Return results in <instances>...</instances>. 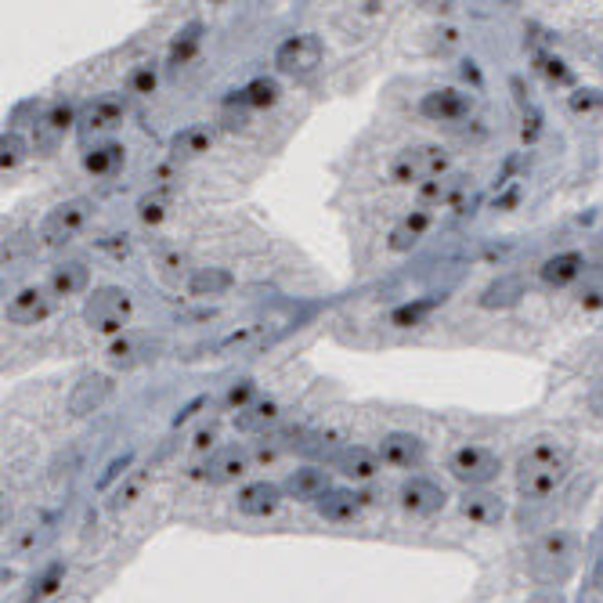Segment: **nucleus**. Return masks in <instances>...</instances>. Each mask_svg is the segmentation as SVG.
<instances>
[{
  "label": "nucleus",
  "mask_w": 603,
  "mask_h": 603,
  "mask_svg": "<svg viewBox=\"0 0 603 603\" xmlns=\"http://www.w3.org/2000/svg\"><path fill=\"white\" fill-rule=\"evenodd\" d=\"M430 228H434V213H430V210H409L405 218L391 228V235H386V250H391V253H412L426 239Z\"/></svg>",
  "instance_id": "obj_22"
},
{
  "label": "nucleus",
  "mask_w": 603,
  "mask_h": 603,
  "mask_svg": "<svg viewBox=\"0 0 603 603\" xmlns=\"http://www.w3.org/2000/svg\"><path fill=\"white\" fill-rule=\"evenodd\" d=\"M134 319V297L123 285H98L83 300V322L98 336H123Z\"/></svg>",
  "instance_id": "obj_4"
},
{
  "label": "nucleus",
  "mask_w": 603,
  "mask_h": 603,
  "mask_svg": "<svg viewBox=\"0 0 603 603\" xmlns=\"http://www.w3.org/2000/svg\"><path fill=\"white\" fill-rule=\"evenodd\" d=\"M567 478H571V452L560 438L542 434L516 455V466H513L516 495L531 502V506L550 502L560 488L567 484Z\"/></svg>",
  "instance_id": "obj_1"
},
{
  "label": "nucleus",
  "mask_w": 603,
  "mask_h": 603,
  "mask_svg": "<svg viewBox=\"0 0 603 603\" xmlns=\"http://www.w3.org/2000/svg\"><path fill=\"white\" fill-rule=\"evenodd\" d=\"M155 351H160V340H152L145 333H123L109 343V362L123 365V369H134L141 362H152Z\"/></svg>",
  "instance_id": "obj_25"
},
{
  "label": "nucleus",
  "mask_w": 603,
  "mask_h": 603,
  "mask_svg": "<svg viewBox=\"0 0 603 603\" xmlns=\"http://www.w3.org/2000/svg\"><path fill=\"white\" fill-rule=\"evenodd\" d=\"M141 495V481H127V484H120L117 492H112V499H109V510L112 513H120V510H127V506H134V499Z\"/></svg>",
  "instance_id": "obj_40"
},
{
  "label": "nucleus",
  "mask_w": 603,
  "mask_h": 603,
  "mask_svg": "<svg viewBox=\"0 0 603 603\" xmlns=\"http://www.w3.org/2000/svg\"><path fill=\"white\" fill-rule=\"evenodd\" d=\"M8 322L11 325H37L44 322L51 314V293L40 290V285H26V290H19L16 297L8 300Z\"/></svg>",
  "instance_id": "obj_21"
},
{
  "label": "nucleus",
  "mask_w": 603,
  "mask_h": 603,
  "mask_svg": "<svg viewBox=\"0 0 603 603\" xmlns=\"http://www.w3.org/2000/svg\"><path fill=\"white\" fill-rule=\"evenodd\" d=\"M333 470L343 473V478L354 481V484H372L380 478L383 463H380L376 452L365 449V444H348V449H340L333 455Z\"/></svg>",
  "instance_id": "obj_20"
},
{
  "label": "nucleus",
  "mask_w": 603,
  "mask_h": 603,
  "mask_svg": "<svg viewBox=\"0 0 603 603\" xmlns=\"http://www.w3.org/2000/svg\"><path fill=\"white\" fill-rule=\"evenodd\" d=\"M131 463H134V455H131V452H127V455H120V459H112V463H109V473H105L102 481H98V488H109V484L117 481V478H123V473H127V466H131Z\"/></svg>",
  "instance_id": "obj_42"
},
{
  "label": "nucleus",
  "mask_w": 603,
  "mask_h": 603,
  "mask_svg": "<svg viewBox=\"0 0 603 603\" xmlns=\"http://www.w3.org/2000/svg\"><path fill=\"white\" fill-rule=\"evenodd\" d=\"M582 564V539L571 527H550L542 531L527 553V571L542 589H560L574 579Z\"/></svg>",
  "instance_id": "obj_2"
},
{
  "label": "nucleus",
  "mask_w": 603,
  "mask_h": 603,
  "mask_svg": "<svg viewBox=\"0 0 603 603\" xmlns=\"http://www.w3.org/2000/svg\"><path fill=\"white\" fill-rule=\"evenodd\" d=\"M30 603H40V600H30Z\"/></svg>",
  "instance_id": "obj_44"
},
{
  "label": "nucleus",
  "mask_w": 603,
  "mask_h": 603,
  "mask_svg": "<svg viewBox=\"0 0 603 603\" xmlns=\"http://www.w3.org/2000/svg\"><path fill=\"white\" fill-rule=\"evenodd\" d=\"M420 112L434 123H459L473 112V94L459 91V88H438V91L423 94Z\"/></svg>",
  "instance_id": "obj_15"
},
{
  "label": "nucleus",
  "mask_w": 603,
  "mask_h": 603,
  "mask_svg": "<svg viewBox=\"0 0 603 603\" xmlns=\"http://www.w3.org/2000/svg\"><path fill=\"white\" fill-rule=\"evenodd\" d=\"M170 210V192H149L145 199L138 203V218L145 224H160Z\"/></svg>",
  "instance_id": "obj_39"
},
{
  "label": "nucleus",
  "mask_w": 603,
  "mask_h": 603,
  "mask_svg": "<svg viewBox=\"0 0 603 603\" xmlns=\"http://www.w3.org/2000/svg\"><path fill=\"white\" fill-rule=\"evenodd\" d=\"M250 470H253V452L242 449V444H224V449H218L207 459L203 478L210 484H239Z\"/></svg>",
  "instance_id": "obj_13"
},
{
  "label": "nucleus",
  "mask_w": 603,
  "mask_h": 603,
  "mask_svg": "<svg viewBox=\"0 0 603 603\" xmlns=\"http://www.w3.org/2000/svg\"><path fill=\"white\" fill-rule=\"evenodd\" d=\"M127 163V149L120 141H98L94 149L83 152V170H88L91 178L105 181V178H117Z\"/></svg>",
  "instance_id": "obj_27"
},
{
  "label": "nucleus",
  "mask_w": 603,
  "mask_h": 603,
  "mask_svg": "<svg viewBox=\"0 0 603 603\" xmlns=\"http://www.w3.org/2000/svg\"><path fill=\"white\" fill-rule=\"evenodd\" d=\"M279 98H282V88L275 77H257L232 98V102L242 109H271V105H279Z\"/></svg>",
  "instance_id": "obj_28"
},
{
  "label": "nucleus",
  "mask_w": 603,
  "mask_h": 603,
  "mask_svg": "<svg viewBox=\"0 0 603 603\" xmlns=\"http://www.w3.org/2000/svg\"><path fill=\"white\" fill-rule=\"evenodd\" d=\"M77 120H80V109L73 105V102H54L44 117H40L37 123H33V141L30 145L37 149V152H54L66 141V134L73 131L77 127Z\"/></svg>",
  "instance_id": "obj_10"
},
{
  "label": "nucleus",
  "mask_w": 603,
  "mask_h": 603,
  "mask_svg": "<svg viewBox=\"0 0 603 603\" xmlns=\"http://www.w3.org/2000/svg\"><path fill=\"white\" fill-rule=\"evenodd\" d=\"M123 120H127V102H123V98L120 94H98V98H91V102L80 105L77 134L83 141L94 138V145H98V138H109L112 131H120Z\"/></svg>",
  "instance_id": "obj_7"
},
{
  "label": "nucleus",
  "mask_w": 603,
  "mask_h": 603,
  "mask_svg": "<svg viewBox=\"0 0 603 603\" xmlns=\"http://www.w3.org/2000/svg\"><path fill=\"white\" fill-rule=\"evenodd\" d=\"M527 603H567V596H564V589H539Z\"/></svg>",
  "instance_id": "obj_43"
},
{
  "label": "nucleus",
  "mask_w": 603,
  "mask_h": 603,
  "mask_svg": "<svg viewBox=\"0 0 603 603\" xmlns=\"http://www.w3.org/2000/svg\"><path fill=\"white\" fill-rule=\"evenodd\" d=\"M398 506L415 516V521H430V516H438L449 506V492L426 478H405L398 488Z\"/></svg>",
  "instance_id": "obj_9"
},
{
  "label": "nucleus",
  "mask_w": 603,
  "mask_h": 603,
  "mask_svg": "<svg viewBox=\"0 0 603 603\" xmlns=\"http://www.w3.org/2000/svg\"><path fill=\"white\" fill-rule=\"evenodd\" d=\"M574 300H579L582 311H603V261H589L582 282L574 285Z\"/></svg>",
  "instance_id": "obj_29"
},
{
  "label": "nucleus",
  "mask_w": 603,
  "mask_h": 603,
  "mask_svg": "<svg viewBox=\"0 0 603 603\" xmlns=\"http://www.w3.org/2000/svg\"><path fill=\"white\" fill-rule=\"evenodd\" d=\"M26 152H30V145L16 131H8L0 138V170H16L26 160Z\"/></svg>",
  "instance_id": "obj_38"
},
{
  "label": "nucleus",
  "mask_w": 603,
  "mask_h": 603,
  "mask_svg": "<svg viewBox=\"0 0 603 603\" xmlns=\"http://www.w3.org/2000/svg\"><path fill=\"white\" fill-rule=\"evenodd\" d=\"M589 268V257L579 250H564V253H553L550 261L539 268V279L545 290H574L582 282Z\"/></svg>",
  "instance_id": "obj_16"
},
{
  "label": "nucleus",
  "mask_w": 603,
  "mask_h": 603,
  "mask_svg": "<svg viewBox=\"0 0 603 603\" xmlns=\"http://www.w3.org/2000/svg\"><path fill=\"white\" fill-rule=\"evenodd\" d=\"M282 420V405L275 398H257L250 409H242L232 415V426L239 434H268L271 426H279Z\"/></svg>",
  "instance_id": "obj_26"
},
{
  "label": "nucleus",
  "mask_w": 603,
  "mask_h": 603,
  "mask_svg": "<svg viewBox=\"0 0 603 603\" xmlns=\"http://www.w3.org/2000/svg\"><path fill=\"white\" fill-rule=\"evenodd\" d=\"M521 293H524L521 279H499L481 293V308H510V304L521 300Z\"/></svg>",
  "instance_id": "obj_32"
},
{
  "label": "nucleus",
  "mask_w": 603,
  "mask_h": 603,
  "mask_svg": "<svg viewBox=\"0 0 603 603\" xmlns=\"http://www.w3.org/2000/svg\"><path fill=\"white\" fill-rule=\"evenodd\" d=\"M228 285H232V275H228V271H221V268H195L189 290H192V297H218V293L228 290Z\"/></svg>",
  "instance_id": "obj_31"
},
{
  "label": "nucleus",
  "mask_w": 603,
  "mask_h": 603,
  "mask_svg": "<svg viewBox=\"0 0 603 603\" xmlns=\"http://www.w3.org/2000/svg\"><path fill=\"white\" fill-rule=\"evenodd\" d=\"M441 304L438 297H430V300H412V304H401V308H394L391 311V325H398V329H412V325H420L430 311H434Z\"/></svg>",
  "instance_id": "obj_34"
},
{
  "label": "nucleus",
  "mask_w": 603,
  "mask_h": 603,
  "mask_svg": "<svg viewBox=\"0 0 603 603\" xmlns=\"http://www.w3.org/2000/svg\"><path fill=\"white\" fill-rule=\"evenodd\" d=\"M88 221H91L88 199H69V203H59L44 218V224H40V242H44L48 250H62L88 228Z\"/></svg>",
  "instance_id": "obj_6"
},
{
  "label": "nucleus",
  "mask_w": 603,
  "mask_h": 603,
  "mask_svg": "<svg viewBox=\"0 0 603 603\" xmlns=\"http://www.w3.org/2000/svg\"><path fill=\"white\" fill-rule=\"evenodd\" d=\"M109 386H112V383H109V376H83V380H80V386L73 391V412H77V415L94 412V409L105 401Z\"/></svg>",
  "instance_id": "obj_30"
},
{
  "label": "nucleus",
  "mask_w": 603,
  "mask_h": 603,
  "mask_svg": "<svg viewBox=\"0 0 603 603\" xmlns=\"http://www.w3.org/2000/svg\"><path fill=\"white\" fill-rule=\"evenodd\" d=\"M257 398H261V394H257V383L253 380H239V383L228 386V394H224L221 405L228 412H242V409H250Z\"/></svg>",
  "instance_id": "obj_37"
},
{
  "label": "nucleus",
  "mask_w": 603,
  "mask_h": 603,
  "mask_svg": "<svg viewBox=\"0 0 603 603\" xmlns=\"http://www.w3.org/2000/svg\"><path fill=\"white\" fill-rule=\"evenodd\" d=\"M333 478H329V470H322V466H297V470H290V478L282 481V492H285V499H297V502H319V499H325V492H333Z\"/></svg>",
  "instance_id": "obj_19"
},
{
  "label": "nucleus",
  "mask_w": 603,
  "mask_h": 603,
  "mask_svg": "<svg viewBox=\"0 0 603 603\" xmlns=\"http://www.w3.org/2000/svg\"><path fill=\"white\" fill-rule=\"evenodd\" d=\"M127 88H131V94H138V98L155 94V88H160V69H155L152 62L134 66L131 77H127Z\"/></svg>",
  "instance_id": "obj_36"
},
{
  "label": "nucleus",
  "mask_w": 603,
  "mask_h": 603,
  "mask_svg": "<svg viewBox=\"0 0 603 603\" xmlns=\"http://www.w3.org/2000/svg\"><path fill=\"white\" fill-rule=\"evenodd\" d=\"M282 484L275 481H247L235 492V510L242 516H253V521H264V516H275L282 506Z\"/></svg>",
  "instance_id": "obj_14"
},
{
  "label": "nucleus",
  "mask_w": 603,
  "mask_h": 603,
  "mask_svg": "<svg viewBox=\"0 0 603 603\" xmlns=\"http://www.w3.org/2000/svg\"><path fill=\"white\" fill-rule=\"evenodd\" d=\"M449 473L463 488H492L502 473V455L488 444H459L449 455Z\"/></svg>",
  "instance_id": "obj_5"
},
{
  "label": "nucleus",
  "mask_w": 603,
  "mask_h": 603,
  "mask_svg": "<svg viewBox=\"0 0 603 603\" xmlns=\"http://www.w3.org/2000/svg\"><path fill=\"white\" fill-rule=\"evenodd\" d=\"M199 33H203V26L192 22V26H184V30L174 37V44H170V66H189V62L195 59Z\"/></svg>",
  "instance_id": "obj_33"
},
{
  "label": "nucleus",
  "mask_w": 603,
  "mask_h": 603,
  "mask_svg": "<svg viewBox=\"0 0 603 603\" xmlns=\"http://www.w3.org/2000/svg\"><path fill=\"white\" fill-rule=\"evenodd\" d=\"M213 141H218V131H213L210 123H189V127H181L174 138H170V155L181 160V163L203 160V155L213 149Z\"/></svg>",
  "instance_id": "obj_23"
},
{
  "label": "nucleus",
  "mask_w": 603,
  "mask_h": 603,
  "mask_svg": "<svg viewBox=\"0 0 603 603\" xmlns=\"http://www.w3.org/2000/svg\"><path fill=\"white\" fill-rule=\"evenodd\" d=\"M470 174L463 170H449V174H441L434 181H426L423 189H415V199H420V210H441V207H455L459 199L466 195L470 189Z\"/></svg>",
  "instance_id": "obj_18"
},
{
  "label": "nucleus",
  "mask_w": 603,
  "mask_h": 603,
  "mask_svg": "<svg viewBox=\"0 0 603 603\" xmlns=\"http://www.w3.org/2000/svg\"><path fill=\"white\" fill-rule=\"evenodd\" d=\"M459 513L478 527H499L506 521L510 506L499 492H492V488H463V495H459Z\"/></svg>",
  "instance_id": "obj_12"
},
{
  "label": "nucleus",
  "mask_w": 603,
  "mask_h": 603,
  "mask_svg": "<svg viewBox=\"0 0 603 603\" xmlns=\"http://www.w3.org/2000/svg\"><path fill=\"white\" fill-rule=\"evenodd\" d=\"M322 54H325V48H322L319 37L297 33V37H285L279 44L275 66H279V73H285V77H308L322 66Z\"/></svg>",
  "instance_id": "obj_8"
},
{
  "label": "nucleus",
  "mask_w": 603,
  "mask_h": 603,
  "mask_svg": "<svg viewBox=\"0 0 603 603\" xmlns=\"http://www.w3.org/2000/svg\"><path fill=\"white\" fill-rule=\"evenodd\" d=\"M376 455L391 470H420L426 463V441L409 430H391V434H383Z\"/></svg>",
  "instance_id": "obj_11"
},
{
  "label": "nucleus",
  "mask_w": 603,
  "mask_h": 603,
  "mask_svg": "<svg viewBox=\"0 0 603 603\" xmlns=\"http://www.w3.org/2000/svg\"><path fill=\"white\" fill-rule=\"evenodd\" d=\"M91 290V268L88 261H62V264H54L51 268V275H48V293L51 300L59 297H80V293H88Z\"/></svg>",
  "instance_id": "obj_24"
},
{
  "label": "nucleus",
  "mask_w": 603,
  "mask_h": 603,
  "mask_svg": "<svg viewBox=\"0 0 603 603\" xmlns=\"http://www.w3.org/2000/svg\"><path fill=\"white\" fill-rule=\"evenodd\" d=\"M365 506H369V495L354 492V488H333V492H325V499L314 502V513H319L325 524H354L358 516L365 513Z\"/></svg>",
  "instance_id": "obj_17"
},
{
  "label": "nucleus",
  "mask_w": 603,
  "mask_h": 603,
  "mask_svg": "<svg viewBox=\"0 0 603 603\" xmlns=\"http://www.w3.org/2000/svg\"><path fill=\"white\" fill-rule=\"evenodd\" d=\"M66 574H69V567L62 564V560H54V564H48L44 571L37 574L33 600H48V596H54V593H59V589L66 585Z\"/></svg>",
  "instance_id": "obj_35"
},
{
  "label": "nucleus",
  "mask_w": 603,
  "mask_h": 603,
  "mask_svg": "<svg viewBox=\"0 0 603 603\" xmlns=\"http://www.w3.org/2000/svg\"><path fill=\"white\" fill-rule=\"evenodd\" d=\"M452 170V152L438 145V141H415V145H405L394 152V160L386 163V178L401 189H423L426 181H434L441 174Z\"/></svg>",
  "instance_id": "obj_3"
},
{
  "label": "nucleus",
  "mask_w": 603,
  "mask_h": 603,
  "mask_svg": "<svg viewBox=\"0 0 603 603\" xmlns=\"http://www.w3.org/2000/svg\"><path fill=\"white\" fill-rule=\"evenodd\" d=\"M192 452H199V455H203V452H218V426H203V430H199V434H195V441H192Z\"/></svg>",
  "instance_id": "obj_41"
}]
</instances>
